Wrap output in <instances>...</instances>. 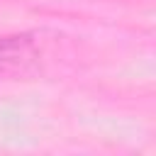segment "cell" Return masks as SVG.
Returning a JSON list of instances; mask_svg holds the SVG:
<instances>
[{
    "mask_svg": "<svg viewBox=\"0 0 156 156\" xmlns=\"http://www.w3.org/2000/svg\"><path fill=\"white\" fill-rule=\"evenodd\" d=\"M37 58H39V51L27 34L0 39V68L2 71L24 73L37 63Z\"/></svg>",
    "mask_w": 156,
    "mask_h": 156,
    "instance_id": "cell-1",
    "label": "cell"
}]
</instances>
